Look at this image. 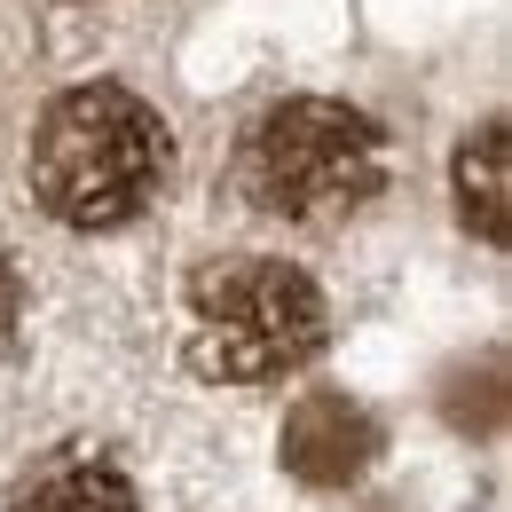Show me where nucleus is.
<instances>
[{"label":"nucleus","instance_id":"nucleus-2","mask_svg":"<svg viewBox=\"0 0 512 512\" xmlns=\"http://www.w3.org/2000/svg\"><path fill=\"white\" fill-rule=\"evenodd\" d=\"M331 339L323 284L300 260L229 253L182 284V363L213 386H268L316 363Z\"/></svg>","mask_w":512,"mask_h":512},{"label":"nucleus","instance_id":"nucleus-4","mask_svg":"<svg viewBox=\"0 0 512 512\" xmlns=\"http://www.w3.org/2000/svg\"><path fill=\"white\" fill-rule=\"evenodd\" d=\"M512 150H505V119H481V127L457 142L449 158V190H457V221L481 237V245H505V213H512Z\"/></svg>","mask_w":512,"mask_h":512},{"label":"nucleus","instance_id":"nucleus-6","mask_svg":"<svg viewBox=\"0 0 512 512\" xmlns=\"http://www.w3.org/2000/svg\"><path fill=\"white\" fill-rule=\"evenodd\" d=\"M16 323H24V276L0 260V347L16 339Z\"/></svg>","mask_w":512,"mask_h":512},{"label":"nucleus","instance_id":"nucleus-5","mask_svg":"<svg viewBox=\"0 0 512 512\" xmlns=\"http://www.w3.org/2000/svg\"><path fill=\"white\" fill-rule=\"evenodd\" d=\"M0 512H142L134 481L103 457H64L56 473H40L32 489H16Z\"/></svg>","mask_w":512,"mask_h":512},{"label":"nucleus","instance_id":"nucleus-3","mask_svg":"<svg viewBox=\"0 0 512 512\" xmlns=\"http://www.w3.org/2000/svg\"><path fill=\"white\" fill-rule=\"evenodd\" d=\"M386 182V134L371 111L339 95H284L253 119L237 142V190L253 213L292 221V229H331L363 213Z\"/></svg>","mask_w":512,"mask_h":512},{"label":"nucleus","instance_id":"nucleus-1","mask_svg":"<svg viewBox=\"0 0 512 512\" xmlns=\"http://www.w3.org/2000/svg\"><path fill=\"white\" fill-rule=\"evenodd\" d=\"M24 182L64 229H127L174 182V127L119 79L64 87L32 127Z\"/></svg>","mask_w":512,"mask_h":512}]
</instances>
